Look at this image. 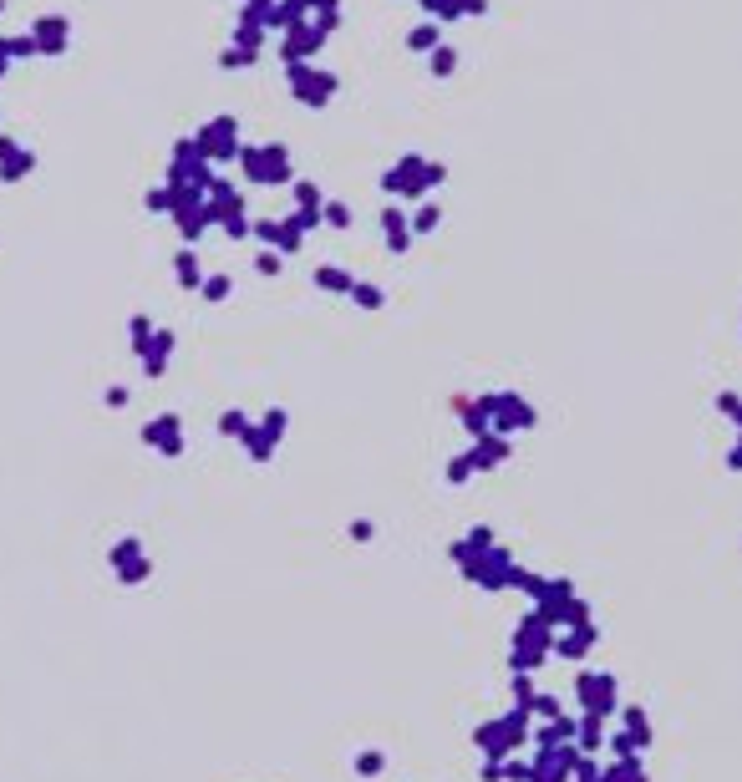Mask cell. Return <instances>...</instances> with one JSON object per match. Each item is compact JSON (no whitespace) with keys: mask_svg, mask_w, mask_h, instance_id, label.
<instances>
[{"mask_svg":"<svg viewBox=\"0 0 742 782\" xmlns=\"http://www.w3.org/2000/svg\"><path fill=\"white\" fill-rule=\"evenodd\" d=\"M290 87H295V97L311 102V107H320V102H331V97H336V77H331V72H311L305 62L290 66Z\"/></svg>","mask_w":742,"mask_h":782,"instance_id":"1","label":"cell"},{"mask_svg":"<svg viewBox=\"0 0 742 782\" xmlns=\"http://www.w3.org/2000/svg\"><path fill=\"white\" fill-rule=\"evenodd\" d=\"M320 41H326V31H320V26H311V31H301V26H295V31L285 36V47H280V51H285V62L295 66V62H305V56H316Z\"/></svg>","mask_w":742,"mask_h":782,"instance_id":"2","label":"cell"},{"mask_svg":"<svg viewBox=\"0 0 742 782\" xmlns=\"http://www.w3.org/2000/svg\"><path fill=\"white\" fill-rule=\"evenodd\" d=\"M66 31H72V26H66L62 16H51V21H36V36H31V41H36V51H47V56H62V51H66Z\"/></svg>","mask_w":742,"mask_h":782,"instance_id":"3","label":"cell"},{"mask_svg":"<svg viewBox=\"0 0 742 782\" xmlns=\"http://www.w3.org/2000/svg\"><path fill=\"white\" fill-rule=\"evenodd\" d=\"M438 26H417V31H407V51H438Z\"/></svg>","mask_w":742,"mask_h":782,"instance_id":"4","label":"cell"},{"mask_svg":"<svg viewBox=\"0 0 742 782\" xmlns=\"http://www.w3.org/2000/svg\"><path fill=\"white\" fill-rule=\"evenodd\" d=\"M448 72H458V51L438 47V51H432V77H448Z\"/></svg>","mask_w":742,"mask_h":782,"instance_id":"5","label":"cell"},{"mask_svg":"<svg viewBox=\"0 0 742 782\" xmlns=\"http://www.w3.org/2000/svg\"><path fill=\"white\" fill-rule=\"evenodd\" d=\"M316 285H320V290H351V275H346V269H331V265H326V269L316 275Z\"/></svg>","mask_w":742,"mask_h":782,"instance_id":"6","label":"cell"},{"mask_svg":"<svg viewBox=\"0 0 742 782\" xmlns=\"http://www.w3.org/2000/svg\"><path fill=\"white\" fill-rule=\"evenodd\" d=\"M422 5L432 11V16H463V5H468V0H422Z\"/></svg>","mask_w":742,"mask_h":782,"instance_id":"7","label":"cell"},{"mask_svg":"<svg viewBox=\"0 0 742 782\" xmlns=\"http://www.w3.org/2000/svg\"><path fill=\"white\" fill-rule=\"evenodd\" d=\"M254 62V51L250 47H235V51H224V66H250Z\"/></svg>","mask_w":742,"mask_h":782,"instance_id":"8","label":"cell"},{"mask_svg":"<svg viewBox=\"0 0 742 782\" xmlns=\"http://www.w3.org/2000/svg\"><path fill=\"white\" fill-rule=\"evenodd\" d=\"M326 219H331L336 229H346V224H351V208H346V204H331V208H326Z\"/></svg>","mask_w":742,"mask_h":782,"instance_id":"9","label":"cell"},{"mask_svg":"<svg viewBox=\"0 0 742 782\" xmlns=\"http://www.w3.org/2000/svg\"><path fill=\"white\" fill-rule=\"evenodd\" d=\"M178 275H183V285L199 280V269H193V254H178Z\"/></svg>","mask_w":742,"mask_h":782,"instance_id":"10","label":"cell"},{"mask_svg":"<svg viewBox=\"0 0 742 782\" xmlns=\"http://www.w3.org/2000/svg\"><path fill=\"white\" fill-rule=\"evenodd\" d=\"M204 295H214V300H224V295H229V280H224V275H214V280H209V285H204Z\"/></svg>","mask_w":742,"mask_h":782,"instance_id":"11","label":"cell"}]
</instances>
